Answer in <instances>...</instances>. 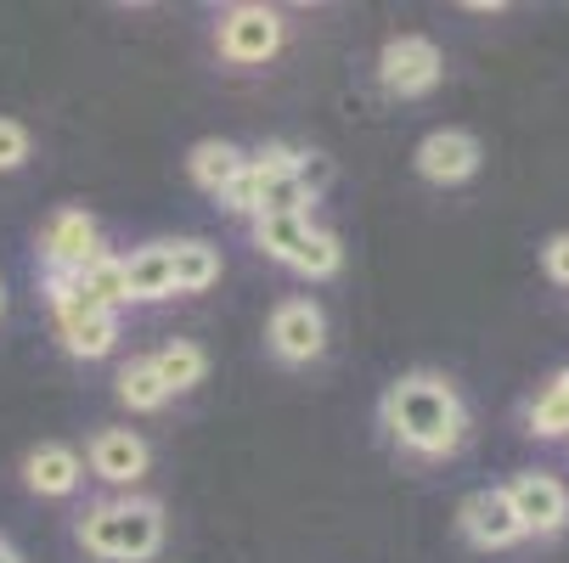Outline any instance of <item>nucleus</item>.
Returning <instances> with one entry per match:
<instances>
[{"label": "nucleus", "instance_id": "nucleus-1", "mask_svg": "<svg viewBox=\"0 0 569 563\" xmlns=\"http://www.w3.org/2000/svg\"><path fill=\"white\" fill-rule=\"evenodd\" d=\"M383 429L418 456H451L468 429L462 394L435 372H412L383 394Z\"/></svg>", "mask_w": 569, "mask_h": 563}, {"label": "nucleus", "instance_id": "nucleus-2", "mask_svg": "<svg viewBox=\"0 0 569 563\" xmlns=\"http://www.w3.org/2000/svg\"><path fill=\"white\" fill-rule=\"evenodd\" d=\"M79 541L86 552L108 557V563H147L164 546V507L158 502H97L79 519Z\"/></svg>", "mask_w": 569, "mask_h": 563}, {"label": "nucleus", "instance_id": "nucleus-3", "mask_svg": "<svg viewBox=\"0 0 569 563\" xmlns=\"http://www.w3.org/2000/svg\"><path fill=\"white\" fill-rule=\"evenodd\" d=\"M378 79H383L389 97H423V91H435L440 86V51H435V40H423V34L389 40L383 57H378Z\"/></svg>", "mask_w": 569, "mask_h": 563}, {"label": "nucleus", "instance_id": "nucleus-4", "mask_svg": "<svg viewBox=\"0 0 569 563\" xmlns=\"http://www.w3.org/2000/svg\"><path fill=\"white\" fill-rule=\"evenodd\" d=\"M220 57L226 62H237V68H254V62H266V57H277V46H282V18L271 12V7H231L226 18H220Z\"/></svg>", "mask_w": 569, "mask_h": 563}, {"label": "nucleus", "instance_id": "nucleus-5", "mask_svg": "<svg viewBox=\"0 0 569 563\" xmlns=\"http://www.w3.org/2000/svg\"><path fill=\"white\" fill-rule=\"evenodd\" d=\"M502 491H508V507H513V519H519L525 535H558L563 530L569 491L558 485L552 473H519L513 485H502Z\"/></svg>", "mask_w": 569, "mask_h": 563}, {"label": "nucleus", "instance_id": "nucleus-6", "mask_svg": "<svg viewBox=\"0 0 569 563\" xmlns=\"http://www.w3.org/2000/svg\"><path fill=\"white\" fill-rule=\"evenodd\" d=\"M271 350L288 366H305V361H316L321 350H328V321H321V310L310 299L277 304V315H271Z\"/></svg>", "mask_w": 569, "mask_h": 563}, {"label": "nucleus", "instance_id": "nucleus-7", "mask_svg": "<svg viewBox=\"0 0 569 563\" xmlns=\"http://www.w3.org/2000/svg\"><path fill=\"white\" fill-rule=\"evenodd\" d=\"M46 265L57 271V277H73L79 265H91L97 254H102V231H97V220L86 214V209H62L51 225H46Z\"/></svg>", "mask_w": 569, "mask_h": 563}, {"label": "nucleus", "instance_id": "nucleus-8", "mask_svg": "<svg viewBox=\"0 0 569 563\" xmlns=\"http://www.w3.org/2000/svg\"><path fill=\"white\" fill-rule=\"evenodd\" d=\"M462 535H468L473 546H485V552H502V546H513V541L525 535L519 519H513V507H508V491H502V485L473 491V496L462 502Z\"/></svg>", "mask_w": 569, "mask_h": 563}, {"label": "nucleus", "instance_id": "nucleus-9", "mask_svg": "<svg viewBox=\"0 0 569 563\" xmlns=\"http://www.w3.org/2000/svg\"><path fill=\"white\" fill-rule=\"evenodd\" d=\"M479 170V141L468 130H435L423 147H418V175L435 181V187H457Z\"/></svg>", "mask_w": 569, "mask_h": 563}, {"label": "nucleus", "instance_id": "nucleus-10", "mask_svg": "<svg viewBox=\"0 0 569 563\" xmlns=\"http://www.w3.org/2000/svg\"><path fill=\"white\" fill-rule=\"evenodd\" d=\"M147 462H152V451L130 429H102L91 440V473L108 479V485H136V479L147 473Z\"/></svg>", "mask_w": 569, "mask_h": 563}, {"label": "nucleus", "instance_id": "nucleus-11", "mask_svg": "<svg viewBox=\"0 0 569 563\" xmlns=\"http://www.w3.org/2000/svg\"><path fill=\"white\" fill-rule=\"evenodd\" d=\"M23 479H29V491H40V496H73L79 479H86V462H79L68 445H40V451H29Z\"/></svg>", "mask_w": 569, "mask_h": 563}, {"label": "nucleus", "instance_id": "nucleus-12", "mask_svg": "<svg viewBox=\"0 0 569 563\" xmlns=\"http://www.w3.org/2000/svg\"><path fill=\"white\" fill-rule=\"evenodd\" d=\"M187 164H192V181H198L203 192H214V198H220L242 170H249V152L231 147V141H198Z\"/></svg>", "mask_w": 569, "mask_h": 563}, {"label": "nucleus", "instance_id": "nucleus-13", "mask_svg": "<svg viewBox=\"0 0 569 563\" xmlns=\"http://www.w3.org/2000/svg\"><path fill=\"white\" fill-rule=\"evenodd\" d=\"M176 277H170V243H152L141 254L124 260V299H170Z\"/></svg>", "mask_w": 569, "mask_h": 563}, {"label": "nucleus", "instance_id": "nucleus-14", "mask_svg": "<svg viewBox=\"0 0 569 563\" xmlns=\"http://www.w3.org/2000/svg\"><path fill=\"white\" fill-rule=\"evenodd\" d=\"M170 277H176V293H203L220 282V249L198 243V237H187V243H170Z\"/></svg>", "mask_w": 569, "mask_h": 563}, {"label": "nucleus", "instance_id": "nucleus-15", "mask_svg": "<svg viewBox=\"0 0 569 563\" xmlns=\"http://www.w3.org/2000/svg\"><path fill=\"white\" fill-rule=\"evenodd\" d=\"M310 231H316L310 214H260V220H254V243H260L271 260L293 265V254L305 249V237H310Z\"/></svg>", "mask_w": 569, "mask_h": 563}, {"label": "nucleus", "instance_id": "nucleus-16", "mask_svg": "<svg viewBox=\"0 0 569 563\" xmlns=\"http://www.w3.org/2000/svg\"><path fill=\"white\" fill-rule=\"evenodd\" d=\"M86 299H97L102 310H119V304H130L124 299V260H113V254H97L91 265H79L73 277H68Z\"/></svg>", "mask_w": 569, "mask_h": 563}, {"label": "nucleus", "instance_id": "nucleus-17", "mask_svg": "<svg viewBox=\"0 0 569 563\" xmlns=\"http://www.w3.org/2000/svg\"><path fill=\"white\" fill-rule=\"evenodd\" d=\"M152 372H158V383H164L170 394H181V389H192V383H203V372H209V361H203V350L198 344H187V339H176V344H164L152 355Z\"/></svg>", "mask_w": 569, "mask_h": 563}, {"label": "nucleus", "instance_id": "nucleus-18", "mask_svg": "<svg viewBox=\"0 0 569 563\" xmlns=\"http://www.w3.org/2000/svg\"><path fill=\"white\" fill-rule=\"evenodd\" d=\"M530 434H541V440L569 434V372H558V378L536 394V406H530Z\"/></svg>", "mask_w": 569, "mask_h": 563}, {"label": "nucleus", "instance_id": "nucleus-19", "mask_svg": "<svg viewBox=\"0 0 569 563\" xmlns=\"http://www.w3.org/2000/svg\"><path fill=\"white\" fill-rule=\"evenodd\" d=\"M119 400L130 412H158L170 400V389L158 383V372H152V361H130L124 372H119Z\"/></svg>", "mask_w": 569, "mask_h": 563}, {"label": "nucleus", "instance_id": "nucleus-20", "mask_svg": "<svg viewBox=\"0 0 569 563\" xmlns=\"http://www.w3.org/2000/svg\"><path fill=\"white\" fill-rule=\"evenodd\" d=\"M339 260H345L339 237H333V231H310V237H305V249L293 254V271H305V277H333Z\"/></svg>", "mask_w": 569, "mask_h": 563}, {"label": "nucleus", "instance_id": "nucleus-21", "mask_svg": "<svg viewBox=\"0 0 569 563\" xmlns=\"http://www.w3.org/2000/svg\"><path fill=\"white\" fill-rule=\"evenodd\" d=\"M288 175H293V187L316 203L321 192L333 187V158H321V152H293V170H288Z\"/></svg>", "mask_w": 569, "mask_h": 563}, {"label": "nucleus", "instance_id": "nucleus-22", "mask_svg": "<svg viewBox=\"0 0 569 563\" xmlns=\"http://www.w3.org/2000/svg\"><path fill=\"white\" fill-rule=\"evenodd\" d=\"M220 203H226L231 214H260V175H254V170H242V175L220 192Z\"/></svg>", "mask_w": 569, "mask_h": 563}, {"label": "nucleus", "instance_id": "nucleus-23", "mask_svg": "<svg viewBox=\"0 0 569 563\" xmlns=\"http://www.w3.org/2000/svg\"><path fill=\"white\" fill-rule=\"evenodd\" d=\"M29 158V130L18 119H0V170H18Z\"/></svg>", "mask_w": 569, "mask_h": 563}, {"label": "nucleus", "instance_id": "nucleus-24", "mask_svg": "<svg viewBox=\"0 0 569 563\" xmlns=\"http://www.w3.org/2000/svg\"><path fill=\"white\" fill-rule=\"evenodd\" d=\"M541 265H547V277H552L558 288H569V231H563V237H552V243H547Z\"/></svg>", "mask_w": 569, "mask_h": 563}, {"label": "nucleus", "instance_id": "nucleus-25", "mask_svg": "<svg viewBox=\"0 0 569 563\" xmlns=\"http://www.w3.org/2000/svg\"><path fill=\"white\" fill-rule=\"evenodd\" d=\"M0 563H18V552H12L7 541H0Z\"/></svg>", "mask_w": 569, "mask_h": 563}, {"label": "nucleus", "instance_id": "nucleus-26", "mask_svg": "<svg viewBox=\"0 0 569 563\" xmlns=\"http://www.w3.org/2000/svg\"><path fill=\"white\" fill-rule=\"evenodd\" d=\"M0 304H7V293H0Z\"/></svg>", "mask_w": 569, "mask_h": 563}]
</instances>
